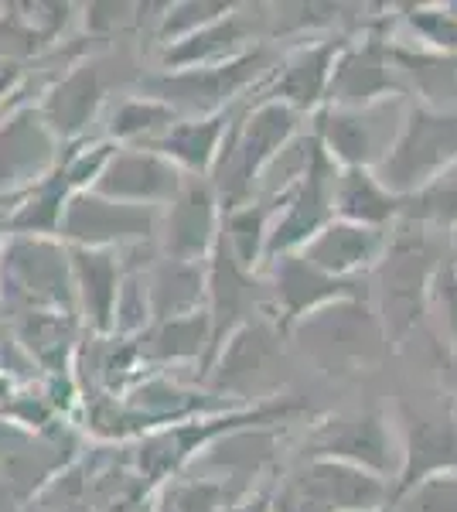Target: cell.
Listing matches in <instances>:
<instances>
[{"label": "cell", "instance_id": "obj_1", "mask_svg": "<svg viewBox=\"0 0 457 512\" xmlns=\"http://www.w3.org/2000/svg\"><path fill=\"white\" fill-rule=\"evenodd\" d=\"M301 134V113L273 99H256L246 110H236L219 158L212 168V188L222 212L253 202L260 175L280 151Z\"/></svg>", "mask_w": 457, "mask_h": 512}, {"label": "cell", "instance_id": "obj_2", "mask_svg": "<svg viewBox=\"0 0 457 512\" xmlns=\"http://www.w3.org/2000/svg\"><path fill=\"white\" fill-rule=\"evenodd\" d=\"M287 335H294L301 352L331 379L372 373L389 352L386 328L369 297H342L314 308L311 315L294 321Z\"/></svg>", "mask_w": 457, "mask_h": 512}, {"label": "cell", "instance_id": "obj_3", "mask_svg": "<svg viewBox=\"0 0 457 512\" xmlns=\"http://www.w3.org/2000/svg\"><path fill=\"white\" fill-rule=\"evenodd\" d=\"M440 263H444V256H440L427 226L406 219L393 222V233H386L379 263L372 267L379 294L376 315L386 328L389 345H403L406 335L427 315L430 280H434Z\"/></svg>", "mask_w": 457, "mask_h": 512}, {"label": "cell", "instance_id": "obj_4", "mask_svg": "<svg viewBox=\"0 0 457 512\" xmlns=\"http://www.w3.org/2000/svg\"><path fill=\"white\" fill-rule=\"evenodd\" d=\"M0 308L7 315H21V311L76 315L69 246L55 236L7 233L0 243Z\"/></svg>", "mask_w": 457, "mask_h": 512}, {"label": "cell", "instance_id": "obj_5", "mask_svg": "<svg viewBox=\"0 0 457 512\" xmlns=\"http://www.w3.org/2000/svg\"><path fill=\"white\" fill-rule=\"evenodd\" d=\"M277 65L270 45H253L249 52L236 55L229 62L219 65H202V69H181V72H164V76L147 79V93L161 103H168L181 120H198L222 113L246 93L249 86H260L270 76V69Z\"/></svg>", "mask_w": 457, "mask_h": 512}, {"label": "cell", "instance_id": "obj_6", "mask_svg": "<svg viewBox=\"0 0 457 512\" xmlns=\"http://www.w3.org/2000/svg\"><path fill=\"white\" fill-rule=\"evenodd\" d=\"M457 161V113H437L427 106H406L403 127L376 168L379 185L396 198H410L427 188L440 171Z\"/></svg>", "mask_w": 457, "mask_h": 512}, {"label": "cell", "instance_id": "obj_7", "mask_svg": "<svg viewBox=\"0 0 457 512\" xmlns=\"http://www.w3.org/2000/svg\"><path fill=\"white\" fill-rule=\"evenodd\" d=\"M406 117V99H382L362 110L321 106L311 113V134L338 168H376L393 147Z\"/></svg>", "mask_w": 457, "mask_h": 512}, {"label": "cell", "instance_id": "obj_8", "mask_svg": "<svg viewBox=\"0 0 457 512\" xmlns=\"http://www.w3.org/2000/svg\"><path fill=\"white\" fill-rule=\"evenodd\" d=\"M335 178H338V164L331 161L328 154H324V147L314 140L311 161H307L304 175L280 198H273L277 209H273V219H270L263 263L277 260V256H284V253H297L307 239H314L331 219H335V209H331Z\"/></svg>", "mask_w": 457, "mask_h": 512}, {"label": "cell", "instance_id": "obj_9", "mask_svg": "<svg viewBox=\"0 0 457 512\" xmlns=\"http://www.w3.org/2000/svg\"><path fill=\"white\" fill-rule=\"evenodd\" d=\"M62 161V140L38 113L21 106L0 117V209H11L38 181H45Z\"/></svg>", "mask_w": 457, "mask_h": 512}, {"label": "cell", "instance_id": "obj_10", "mask_svg": "<svg viewBox=\"0 0 457 512\" xmlns=\"http://www.w3.org/2000/svg\"><path fill=\"white\" fill-rule=\"evenodd\" d=\"M157 226H161V209H140L96 192H76L62 209L58 239L65 246H86V250H123L134 243H151Z\"/></svg>", "mask_w": 457, "mask_h": 512}, {"label": "cell", "instance_id": "obj_11", "mask_svg": "<svg viewBox=\"0 0 457 512\" xmlns=\"http://www.w3.org/2000/svg\"><path fill=\"white\" fill-rule=\"evenodd\" d=\"M280 342H284V332L277 328V321L270 315H253L219 345L212 366L205 369L202 383L212 386L215 396L229 393L232 403L246 400L249 393L256 396L273 369H277Z\"/></svg>", "mask_w": 457, "mask_h": 512}, {"label": "cell", "instance_id": "obj_12", "mask_svg": "<svg viewBox=\"0 0 457 512\" xmlns=\"http://www.w3.org/2000/svg\"><path fill=\"white\" fill-rule=\"evenodd\" d=\"M403 420V451L400 472L389 485V506L403 499L413 485L437 472H457V420L451 407L430 403H400Z\"/></svg>", "mask_w": 457, "mask_h": 512}, {"label": "cell", "instance_id": "obj_13", "mask_svg": "<svg viewBox=\"0 0 457 512\" xmlns=\"http://www.w3.org/2000/svg\"><path fill=\"white\" fill-rule=\"evenodd\" d=\"M400 96H406V86L393 62V45L382 35L348 38V45L338 52L335 65H331L324 106L362 110V106Z\"/></svg>", "mask_w": 457, "mask_h": 512}, {"label": "cell", "instance_id": "obj_14", "mask_svg": "<svg viewBox=\"0 0 457 512\" xmlns=\"http://www.w3.org/2000/svg\"><path fill=\"white\" fill-rule=\"evenodd\" d=\"M267 270V311L277 321V328L287 335V328L314 308H324L342 297H369L362 277L359 280H335L321 270H314L301 253H284L277 260L263 263ZM260 270V274H263Z\"/></svg>", "mask_w": 457, "mask_h": 512}, {"label": "cell", "instance_id": "obj_15", "mask_svg": "<svg viewBox=\"0 0 457 512\" xmlns=\"http://www.w3.org/2000/svg\"><path fill=\"white\" fill-rule=\"evenodd\" d=\"M307 458H335L348 461L355 468L386 478L393 485L396 472H400V461L393 451V434H389L386 420L376 410H365V414H342L328 417L311 431L304 444Z\"/></svg>", "mask_w": 457, "mask_h": 512}, {"label": "cell", "instance_id": "obj_16", "mask_svg": "<svg viewBox=\"0 0 457 512\" xmlns=\"http://www.w3.org/2000/svg\"><path fill=\"white\" fill-rule=\"evenodd\" d=\"M222 226V205L215 198L209 178L185 175L178 198L164 212L161 229V250L164 260L181 263H209Z\"/></svg>", "mask_w": 457, "mask_h": 512}, {"label": "cell", "instance_id": "obj_17", "mask_svg": "<svg viewBox=\"0 0 457 512\" xmlns=\"http://www.w3.org/2000/svg\"><path fill=\"white\" fill-rule=\"evenodd\" d=\"M181 185H185V171L174 168L168 158L147 151V147H120L103 168L93 192L123 205L161 209L178 198Z\"/></svg>", "mask_w": 457, "mask_h": 512}, {"label": "cell", "instance_id": "obj_18", "mask_svg": "<svg viewBox=\"0 0 457 512\" xmlns=\"http://www.w3.org/2000/svg\"><path fill=\"white\" fill-rule=\"evenodd\" d=\"M287 485L331 512H382L389 506L386 478L335 458H307Z\"/></svg>", "mask_w": 457, "mask_h": 512}, {"label": "cell", "instance_id": "obj_19", "mask_svg": "<svg viewBox=\"0 0 457 512\" xmlns=\"http://www.w3.org/2000/svg\"><path fill=\"white\" fill-rule=\"evenodd\" d=\"M348 45V35L324 38L314 45H301L270 69V76L256 86V99H273L284 103L290 110L314 113L324 106V93H328L331 65H335L338 52Z\"/></svg>", "mask_w": 457, "mask_h": 512}, {"label": "cell", "instance_id": "obj_20", "mask_svg": "<svg viewBox=\"0 0 457 512\" xmlns=\"http://www.w3.org/2000/svg\"><path fill=\"white\" fill-rule=\"evenodd\" d=\"M72 291H76V315L86 335H113L116 294H120L123 263L120 250H86L69 246Z\"/></svg>", "mask_w": 457, "mask_h": 512}, {"label": "cell", "instance_id": "obj_21", "mask_svg": "<svg viewBox=\"0 0 457 512\" xmlns=\"http://www.w3.org/2000/svg\"><path fill=\"white\" fill-rule=\"evenodd\" d=\"M103 99H106V86L99 79V65L72 62L35 106L48 127H52V134L62 140V147H69L86 140V130L96 120Z\"/></svg>", "mask_w": 457, "mask_h": 512}, {"label": "cell", "instance_id": "obj_22", "mask_svg": "<svg viewBox=\"0 0 457 512\" xmlns=\"http://www.w3.org/2000/svg\"><path fill=\"white\" fill-rule=\"evenodd\" d=\"M386 246V229L355 226V222L331 219L314 239H307L301 253L314 270L335 280H359L362 270H372Z\"/></svg>", "mask_w": 457, "mask_h": 512}, {"label": "cell", "instance_id": "obj_23", "mask_svg": "<svg viewBox=\"0 0 457 512\" xmlns=\"http://www.w3.org/2000/svg\"><path fill=\"white\" fill-rule=\"evenodd\" d=\"M253 31H256V18L243 14V7L232 4L229 14H222L219 21L205 24L195 35L174 41V45H164L161 65L164 72H181V69H202V65H219L229 62L236 55L249 52L253 45Z\"/></svg>", "mask_w": 457, "mask_h": 512}, {"label": "cell", "instance_id": "obj_24", "mask_svg": "<svg viewBox=\"0 0 457 512\" xmlns=\"http://www.w3.org/2000/svg\"><path fill=\"white\" fill-rule=\"evenodd\" d=\"M232 117H236V106L212 117H198V120H178L164 137H157L147 151L168 158L174 168H181L185 175L195 178H209L219 158V147L226 140V130Z\"/></svg>", "mask_w": 457, "mask_h": 512}, {"label": "cell", "instance_id": "obj_25", "mask_svg": "<svg viewBox=\"0 0 457 512\" xmlns=\"http://www.w3.org/2000/svg\"><path fill=\"white\" fill-rule=\"evenodd\" d=\"M209 342H212V325H209V311H195L185 318H171V321H154L144 332L134 338L140 359L147 369H168L174 362H195L209 359Z\"/></svg>", "mask_w": 457, "mask_h": 512}, {"label": "cell", "instance_id": "obj_26", "mask_svg": "<svg viewBox=\"0 0 457 512\" xmlns=\"http://www.w3.org/2000/svg\"><path fill=\"white\" fill-rule=\"evenodd\" d=\"M393 62L420 96V106L437 113H457V55L454 52H430V48H406L393 45Z\"/></svg>", "mask_w": 457, "mask_h": 512}, {"label": "cell", "instance_id": "obj_27", "mask_svg": "<svg viewBox=\"0 0 457 512\" xmlns=\"http://www.w3.org/2000/svg\"><path fill=\"white\" fill-rule=\"evenodd\" d=\"M335 219L355 226L386 229L400 219V198L379 185L376 171L369 168H338L335 192H331Z\"/></svg>", "mask_w": 457, "mask_h": 512}, {"label": "cell", "instance_id": "obj_28", "mask_svg": "<svg viewBox=\"0 0 457 512\" xmlns=\"http://www.w3.org/2000/svg\"><path fill=\"white\" fill-rule=\"evenodd\" d=\"M205 287H209L205 284V263L154 260L151 270H147L151 325L205 311Z\"/></svg>", "mask_w": 457, "mask_h": 512}, {"label": "cell", "instance_id": "obj_29", "mask_svg": "<svg viewBox=\"0 0 457 512\" xmlns=\"http://www.w3.org/2000/svg\"><path fill=\"white\" fill-rule=\"evenodd\" d=\"M273 209H277L273 198H253V202L239 205V209L222 212L219 236H222V243H226L229 256L246 270V274L260 277Z\"/></svg>", "mask_w": 457, "mask_h": 512}, {"label": "cell", "instance_id": "obj_30", "mask_svg": "<svg viewBox=\"0 0 457 512\" xmlns=\"http://www.w3.org/2000/svg\"><path fill=\"white\" fill-rule=\"evenodd\" d=\"M181 117L168 103L154 96H127L110 113L106 140L116 147H151L157 137H164Z\"/></svg>", "mask_w": 457, "mask_h": 512}, {"label": "cell", "instance_id": "obj_31", "mask_svg": "<svg viewBox=\"0 0 457 512\" xmlns=\"http://www.w3.org/2000/svg\"><path fill=\"white\" fill-rule=\"evenodd\" d=\"M400 219L420 222L427 229H457V161L440 171L417 195L400 198Z\"/></svg>", "mask_w": 457, "mask_h": 512}, {"label": "cell", "instance_id": "obj_32", "mask_svg": "<svg viewBox=\"0 0 457 512\" xmlns=\"http://www.w3.org/2000/svg\"><path fill=\"white\" fill-rule=\"evenodd\" d=\"M157 509L154 512H222L226 502V482L222 478H188L174 475L157 485Z\"/></svg>", "mask_w": 457, "mask_h": 512}, {"label": "cell", "instance_id": "obj_33", "mask_svg": "<svg viewBox=\"0 0 457 512\" xmlns=\"http://www.w3.org/2000/svg\"><path fill=\"white\" fill-rule=\"evenodd\" d=\"M406 21L430 52L457 55V4H420L406 7Z\"/></svg>", "mask_w": 457, "mask_h": 512}, {"label": "cell", "instance_id": "obj_34", "mask_svg": "<svg viewBox=\"0 0 457 512\" xmlns=\"http://www.w3.org/2000/svg\"><path fill=\"white\" fill-rule=\"evenodd\" d=\"M164 11L168 14H161L157 41H161V45H174V41L195 35V31H202L205 24H212V21H219L222 14H229L232 4H195V0H188V4H168Z\"/></svg>", "mask_w": 457, "mask_h": 512}, {"label": "cell", "instance_id": "obj_35", "mask_svg": "<svg viewBox=\"0 0 457 512\" xmlns=\"http://www.w3.org/2000/svg\"><path fill=\"white\" fill-rule=\"evenodd\" d=\"M400 512H457V472H437L403 495Z\"/></svg>", "mask_w": 457, "mask_h": 512}, {"label": "cell", "instance_id": "obj_36", "mask_svg": "<svg viewBox=\"0 0 457 512\" xmlns=\"http://www.w3.org/2000/svg\"><path fill=\"white\" fill-rule=\"evenodd\" d=\"M427 311H434L440 332L457 349V263L454 260L440 263L434 280H430Z\"/></svg>", "mask_w": 457, "mask_h": 512}, {"label": "cell", "instance_id": "obj_37", "mask_svg": "<svg viewBox=\"0 0 457 512\" xmlns=\"http://www.w3.org/2000/svg\"><path fill=\"white\" fill-rule=\"evenodd\" d=\"M21 79H24V65L0 59V106L14 96V89L21 86Z\"/></svg>", "mask_w": 457, "mask_h": 512}, {"label": "cell", "instance_id": "obj_38", "mask_svg": "<svg viewBox=\"0 0 457 512\" xmlns=\"http://www.w3.org/2000/svg\"><path fill=\"white\" fill-rule=\"evenodd\" d=\"M226 512H273V492L270 489H256L243 495L236 506H229Z\"/></svg>", "mask_w": 457, "mask_h": 512}, {"label": "cell", "instance_id": "obj_39", "mask_svg": "<svg viewBox=\"0 0 457 512\" xmlns=\"http://www.w3.org/2000/svg\"><path fill=\"white\" fill-rule=\"evenodd\" d=\"M4 236H7V212L0 209V243H4Z\"/></svg>", "mask_w": 457, "mask_h": 512}, {"label": "cell", "instance_id": "obj_40", "mask_svg": "<svg viewBox=\"0 0 457 512\" xmlns=\"http://www.w3.org/2000/svg\"><path fill=\"white\" fill-rule=\"evenodd\" d=\"M451 253H454V263H457V229L451 233Z\"/></svg>", "mask_w": 457, "mask_h": 512}, {"label": "cell", "instance_id": "obj_41", "mask_svg": "<svg viewBox=\"0 0 457 512\" xmlns=\"http://www.w3.org/2000/svg\"><path fill=\"white\" fill-rule=\"evenodd\" d=\"M24 512H41V509L35 506V502H28V506H24Z\"/></svg>", "mask_w": 457, "mask_h": 512}, {"label": "cell", "instance_id": "obj_42", "mask_svg": "<svg viewBox=\"0 0 457 512\" xmlns=\"http://www.w3.org/2000/svg\"><path fill=\"white\" fill-rule=\"evenodd\" d=\"M451 410H454V420H457V400L451 403Z\"/></svg>", "mask_w": 457, "mask_h": 512}]
</instances>
